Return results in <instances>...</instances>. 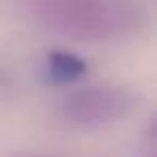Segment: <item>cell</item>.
Returning a JSON list of instances; mask_svg holds the SVG:
<instances>
[{
    "label": "cell",
    "mask_w": 157,
    "mask_h": 157,
    "mask_svg": "<svg viewBox=\"0 0 157 157\" xmlns=\"http://www.w3.org/2000/svg\"><path fill=\"white\" fill-rule=\"evenodd\" d=\"M9 157H67V155H58V153H13Z\"/></svg>",
    "instance_id": "cell-4"
},
{
    "label": "cell",
    "mask_w": 157,
    "mask_h": 157,
    "mask_svg": "<svg viewBox=\"0 0 157 157\" xmlns=\"http://www.w3.org/2000/svg\"><path fill=\"white\" fill-rule=\"evenodd\" d=\"M41 30L75 43H105L131 35L142 24L136 0H17Z\"/></svg>",
    "instance_id": "cell-1"
},
{
    "label": "cell",
    "mask_w": 157,
    "mask_h": 157,
    "mask_svg": "<svg viewBox=\"0 0 157 157\" xmlns=\"http://www.w3.org/2000/svg\"><path fill=\"white\" fill-rule=\"evenodd\" d=\"M43 71L54 84H73L86 75V60L67 50H54L45 56Z\"/></svg>",
    "instance_id": "cell-3"
},
{
    "label": "cell",
    "mask_w": 157,
    "mask_h": 157,
    "mask_svg": "<svg viewBox=\"0 0 157 157\" xmlns=\"http://www.w3.org/2000/svg\"><path fill=\"white\" fill-rule=\"evenodd\" d=\"M148 138H151V140H157V114L153 116V121H151V125H148Z\"/></svg>",
    "instance_id": "cell-5"
},
{
    "label": "cell",
    "mask_w": 157,
    "mask_h": 157,
    "mask_svg": "<svg viewBox=\"0 0 157 157\" xmlns=\"http://www.w3.org/2000/svg\"><path fill=\"white\" fill-rule=\"evenodd\" d=\"M136 108V97L129 88L118 84H86L67 93L58 105L56 116L71 129H101L123 121Z\"/></svg>",
    "instance_id": "cell-2"
}]
</instances>
